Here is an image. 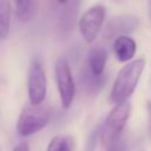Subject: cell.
<instances>
[{
    "label": "cell",
    "instance_id": "14",
    "mask_svg": "<svg viewBox=\"0 0 151 151\" xmlns=\"http://www.w3.org/2000/svg\"><path fill=\"white\" fill-rule=\"evenodd\" d=\"M13 151H29V146L26 142H20L13 149Z\"/></svg>",
    "mask_w": 151,
    "mask_h": 151
},
{
    "label": "cell",
    "instance_id": "15",
    "mask_svg": "<svg viewBox=\"0 0 151 151\" xmlns=\"http://www.w3.org/2000/svg\"><path fill=\"white\" fill-rule=\"evenodd\" d=\"M149 111H150V130H151V104L149 105Z\"/></svg>",
    "mask_w": 151,
    "mask_h": 151
},
{
    "label": "cell",
    "instance_id": "8",
    "mask_svg": "<svg viewBox=\"0 0 151 151\" xmlns=\"http://www.w3.org/2000/svg\"><path fill=\"white\" fill-rule=\"evenodd\" d=\"M136 42L129 35H122L117 38L113 42V51L117 59L122 63L129 61L134 57L136 53Z\"/></svg>",
    "mask_w": 151,
    "mask_h": 151
},
{
    "label": "cell",
    "instance_id": "12",
    "mask_svg": "<svg viewBox=\"0 0 151 151\" xmlns=\"http://www.w3.org/2000/svg\"><path fill=\"white\" fill-rule=\"evenodd\" d=\"M73 150H74L73 138L66 134L54 136L47 145V151H73Z\"/></svg>",
    "mask_w": 151,
    "mask_h": 151
},
{
    "label": "cell",
    "instance_id": "10",
    "mask_svg": "<svg viewBox=\"0 0 151 151\" xmlns=\"http://www.w3.org/2000/svg\"><path fill=\"white\" fill-rule=\"evenodd\" d=\"M12 6L7 0H0V39H6L11 28Z\"/></svg>",
    "mask_w": 151,
    "mask_h": 151
},
{
    "label": "cell",
    "instance_id": "5",
    "mask_svg": "<svg viewBox=\"0 0 151 151\" xmlns=\"http://www.w3.org/2000/svg\"><path fill=\"white\" fill-rule=\"evenodd\" d=\"M54 74L60 100L64 109H68L76 94V85L68 63L65 59H58L54 66Z\"/></svg>",
    "mask_w": 151,
    "mask_h": 151
},
{
    "label": "cell",
    "instance_id": "3",
    "mask_svg": "<svg viewBox=\"0 0 151 151\" xmlns=\"http://www.w3.org/2000/svg\"><path fill=\"white\" fill-rule=\"evenodd\" d=\"M130 116V104L123 103L116 105L107 114L104 125L101 127V140L105 144L113 143L123 131Z\"/></svg>",
    "mask_w": 151,
    "mask_h": 151
},
{
    "label": "cell",
    "instance_id": "4",
    "mask_svg": "<svg viewBox=\"0 0 151 151\" xmlns=\"http://www.w3.org/2000/svg\"><path fill=\"white\" fill-rule=\"evenodd\" d=\"M106 9L103 5L98 4L86 9L79 19V31L84 40L88 44L93 42L99 34L104 24Z\"/></svg>",
    "mask_w": 151,
    "mask_h": 151
},
{
    "label": "cell",
    "instance_id": "7",
    "mask_svg": "<svg viewBox=\"0 0 151 151\" xmlns=\"http://www.w3.org/2000/svg\"><path fill=\"white\" fill-rule=\"evenodd\" d=\"M138 26V19L133 15H119L112 18L105 29H104V38L111 39V38H119L122 35H125L127 33L133 32Z\"/></svg>",
    "mask_w": 151,
    "mask_h": 151
},
{
    "label": "cell",
    "instance_id": "9",
    "mask_svg": "<svg viewBox=\"0 0 151 151\" xmlns=\"http://www.w3.org/2000/svg\"><path fill=\"white\" fill-rule=\"evenodd\" d=\"M106 59H107V52L105 48L103 47L93 48L87 57V67L90 72L97 77L103 76Z\"/></svg>",
    "mask_w": 151,
    "mask_h": 151
},
{
    "label": "cell",
    "instance_id": "2",
    "mask_svg": "<svg viewBox=\"0 0 151 151\" xmlns=\"http://www.w3.org/2000/svg\"><path fill=\"white\" fill-rule=\"evenodd\" d=\"M50 110L41 105H29L22 109L18 122L17 131L20 136L27 137L44 129L50 122Z\"/></svg>",
    "mask_w": 151,
    "mask_h": 151
},
{
    "label": "cell",
    "instance_id": "6",
    "mask_svg": "<svg viewBox=\"0 0 151 151\" xmlns=\"http://www.w3.org/2000/svg\"><path fill=\"white\" fill-rule=\"evenodd\" d=\"M27 91L31 105H40L46 97L47 80L45 70L39 60H33L31 64L27 80Z\"/></svg>",
    "mask_w": 151,
    "mask_h": 151
},
{
    "label": "cell",
    "instance_id": "1",
    "mask_svg": "<svg viewBox=\"0 0 151 151\" xmlns=\"http://www.w3.org/2000/svg\"><path fill=\"white\" fill-rule=\"evenodd\" d=\"M144 66V59H136L120 68L111 90V101L114 105H120L127 101L129 97L134 92L138 85Z\"/></svg>",
    "mask_w": 151,
    "mask_h": 151
},
{
    "label": "cell",
    "instance_id": "13",
    "mask_svg": "<svg viewBox=\"0 0 151 151\" xmlns=\"http://www.w3.org/2000/svg\"><path fill=\"white\" fill-rule=\"evenodd\" d=\"M104 77L100 76V77H97V76H93L90 70L88 71H85L83 73V84H84V87L87 90V91H97L98 88H100L104 84Z\"/></svg>",
    "mask_w": 151,
    "mask_h": 151
},
{
    "label": "cell",
    "instance_id": "11",
    "mask_svg": "<svg viewBox=\"0 0 151 151\" xmlns=\"http://www.w3.org/2000/svg\"><path fill=\"white\" fill-rule=\"evenodd\" d=\"M14 6H15V15L19 21L27 22L32 20L35 13V7H37V4L34 1L21 0V1H17Z\"/></svg>",
    "mask_w": 151,
    "mask_h": 151
},
{
    "label": "cell",
    "instance_id": "16",
    "mask_svg": "<svg viewBox=\"0 0 151 151\" xmlns=\"http://www.w3.org/2000/svg\"><path fill=\"white\" fill-rule=\"evenodd\" d=\"M150 5H151V4H150Z\"/></svg>",
    "mask_w": 151,
    "mask_h": 151
}]
</instances>
